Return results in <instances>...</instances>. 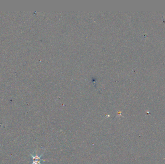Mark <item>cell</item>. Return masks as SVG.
I'll use <instances>...</instances> for the list:
<instances>
[{"label": "cell", "mask_w": 165, "mask_h": 164, "mask_svg": "<svg viewBox=\"0 0 165 164\" xmlns=\"http://www.w3.org/2000/svg\"><path fill=\"white\" fill-rule=\"evenodd\" d=\"M44 154V152H43L41 156H38V153H37V152H36V155L34 156L31 153H29L31 157L33 158V163L32 164H41V161H46V160H43L41 158V157H42Z\"/></svg>", "instance_id": "cell-1"}]
</instances>
